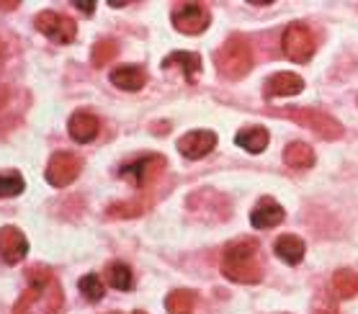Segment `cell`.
Wrapping results in <instances>:
<instances>
[{
	"label": "cell",
	"instance_id": "cell-11",
	"mask_svg": "<svg viewBox=\"0 0 358 314\" xmlns=\"http://www.w3.org/2000/svg\"><path fill=\"white\" fill-rule=\"evenodd\" d=\"M217 147V134L209 129H196L188 131L178 139V152L188 160H199V157H206Z\"/></svg>",
	"mask_w": 358,
	"mask_h": 314
},
{
	"label": "cell",
	"instance_id": "cell-28",
	"mask_svg": "<svg viewBox=\"0 0 358 314\" xmlns=\"http://www.w3.org/2000/svg\"><path fill=\"white\" fill-rule=\"evenodd\" d=\"M75 8L83 10V13H93V10H96V3H75Z\"/></svg>",
	"mask_w": 358,
	"mask_h": 314
},
{
	"label": "cell",
	"instance_id": "cell-10",
	"mask_svg": "<svg viewBox=\"0 0 358 314\" xmlns=\"http://www.w3.org/2000/svg\"><path fill=\"white\" fill-rule=\"evenodd\" d=\"M29 255V240L18 227H3L0 229V258L8 266H16Z\"/></svg>",
	"mask_w": 358,
	"mask_h": 314
},
{
	"label": "cell",
	"instance_id": "cell-19",
	"mask_svg": "<svg viewBox=\"0 0 358 314\" xmlns=\"http://www.w3.org/2000/svg\"><path fill=\"white\" fill-rule=\"evenodd\" d=\"M284 162L289 168L307 170L315 165V150H312L310 145H304V142H292V145L284 150Z\"/></svg>",
	"mask_w": 358,
	"mask_h": 314
},
{
	"label": "cell",
	"instance_id": "cell-16",
	"mask_svg": "<svg viewBox=\"0 0 358 314\" xmlns=\"http://www.w3.org/2000/svg\"><path fill=\"white\" fill-rule=\"evenodd\" d=\"M163 67H183L188 83H196L199 75H201V57L194 55V52H173L163 59Z\"/></svg>",
	"mask_w": 358,
	"mask_h": 314
},
{
	"label": "cell",
	"instance_id": "cell-21",
	"mask_svg": "<svg viewBox=\"0 0 358 314\" xmlns=\"http://www.w3.org/2000/svg\"><path fill=\"white\" fill-rule=\"evenodd\" d=\"M165 306H168V312L171 314H194L196 294L194 291H188V289H176V291L168 294Z\"/></svg>",
	"mask_w": 358,
	"mask_h": 314
},
{
	"label": "cell",
	"instance_id": "cell-6",
	"mask_svg": "<svg viewBox=\"0 0 358 314\" xmlns=\"http://www.w3.org/2000/svg\"><path fill=\"white\" fill-rule=\"evenodd\" d=\"M80 170H83V162L78 155L67 152V150H59V152H55L52 157H49L47 173H44V176H47L49 185L65 188V185H70L75 178L80 176Z\"/></svg>",
	"mask_w": 358,
	"mask_h": 314
},
{
	"label": "cell",
	"instance_id": "cell-17",
	"mask_svg": "<svg viewBox=\"0 0 358 314\" xmlns=\"http://www.w3.org/2000/svg\"><path fill=\"white\" fill-rule=\"evenodd\" d=\"M268 129L266 127H245L235 134V142L243 147L245 152H252L258 155L263 152L266 147H268Z\"/></svg>",
	"mask_w": 358,
	"mask_h": 314
},
{
	"label": "cell",
	"instance_id": "cell-4",
	"mask_svg": "<svg viewBox=\"0 0 358 314\" xmlns=\"http://www.w3.org/2000/svg\"><path fill=\"white\" fill-rule=\"evenodd\" d=\"M281 116H292L294 121H299L301 127H307L310 131H315L322 139H338L343 134V127L333 116L317 111V108H284L278 111Z\"/></svg>",
	"mask_w": 358,
	"mask_h": 314
},
{
	"label": "cell",
	"instance_id": "cell-5",
	"mask_svg": "<svg viewBox=\"0 0 358 314\" xmlns=\"http://www.w3.org/2000/svg\"><path fill=\"white\" fill-rule=\"evenodd\" d=\"M281 47H284V55L294 62H310L317 49V41L304 24H292L286 26L284 36H281Z\"/></svg>",
	"mask_w": 358,
	"mask_h": 314
},
{
	"label": "cell",
	"instance_id": "cell-24",
	"mask_svg": "<svg viewBox=\"0 0 358 314\" xmlns=\"http://www.w3.org/2000/svg\"><path fill=\"white\" fill-rule=\"evenodd\" d=\"M78 289H80V294L88 299V301H101L103 294H106V286L101 283V278H98L96 273L83 276L80 283H78Z\"/></svg>",
	"mask_w": 358,
	"mask_h": 314
},
{
	"label": "cell",
	"instance_id": "cell-23",
	"mask_svg": "<svg viewBox=\"0 0 358 314\" xmlns=\"http://www.w3.org/2000/svg\"><path fill=\"white\" fill-rule=\"evenodd\" d=\"M24 176L16 173V170H6V173H0V199H10V196H18L24 194Z\"/></svg>",
	"mask_w": 358,
	"mask_h": 314
},
{
	"label": "cell",
	"instance_id": "cell-13",
	"mask_svg": "<svg viewBox=\"0 0 358 314\" xmlns=\"http://www.w3.org/2000/svg\"><path fill=\"white\" fill-rule=\"evenodd\" d=\"M304 90V80L294 73H278L271 75L266 80V88H263V96L266 98H284V96H296Z\"/></svg>",
	"mask_w": 358,
	"mask_h": 314
},
{
	"label": "cell",
	"instance_id": "cell-31",
	"mask_svg": "<svg viewBox=\"0 0 358 314\" xmlns=\"http://www.w3.org/2000/svg\"><path fill=\"white\" fill-rule=\"evenodd\" d=\"M114 314H119V312H114Z\"/></svg>",
	"mask_w": 358,
	"mask_h": 314
},
{
	"label": "cell",
	"instance_id": "cell-15",
	"mask_svg": "<svg viewBox=\"0 0 358 314\" xmlns=\"http://www.w3.org/2000/svg\"><path fill=\"white\" fill-rule=\"evenodd\" d=\"M304 242L296 237V234H281L276 242H273V252H276V258H281L284 263H289V266H296V263H301V258H304Z\"/></svg>",
	"mask_w": 358,
	"mask_h": 314
},
{
	"label": "cell",
	"instance_id": "cell-7",
	"mask_svg": "<svg viewBox=\"0 0 358 314\" xmlns=\"http://www.w3.org/2000/svg\"><path fill=\"white\" fill-rule=\"evenodd\" d=\"M163 170H165L163 155H145V157H139V160L129 162V165H124V168L119 170V176L127 178V180L134 183L137 188H145V185L155 183Z\"/></svg>",
	"mask_w": 358,
	"mask_h": 314
},
{
	"label": "cell",
	"instance_id": "cell-12",
	"mask_svg": "<svg viewBox=\"0 0 358 314\" xmlns=\"http://www.w3.org/2000/svg\"><path fill=\"white\" fill-rule=\"evenodd\" d=\"M284 209H281V204L276 199H261V201L255 204V209L250 211V222L252 227H258V229H271V227H276L284 222Z\"/></svg>",
	"mask_w": 358,
	"mask_h": 314
},
{
	"label": "cell",
	"instance_id": "cell-20",
	"mask_svg": "<svg viewBox=\"0 0 358 314\" xmlns=\"http://www.w3.org/2000/svg\"><path fill=\"white\" fill-rule=\"evenodd\" d=\"M333 291L341 299H353L358 294V273L350 268H341L333 273Z\"/></svg>",
	"mask_w": 358,
	"mask_h": 314
},
{
	"label": "cell",
	"instance_id": "cell-30",
	"mask_svg": "<svg viewBox=\"0 0 358 314\" xmlns=\"http://www.w3.org/2000/svg\"><path fill=\"white\" fill-rule=\"evenodd\" d=\"M134 314H145V312H134Z\"/></svg>",
	"mask_w": 358,
	"mask_h": 314
},
{
	"label": "cell",
	"instance_id": "cell-18",
	"mask_svg": "<svg viewBox=\"0 0 358 314\" xmlns=\"http://www.w3.org/2000/svg\"><path fill=\"white\" fill-rule=\"evenodd\" d=\"M111 83H114L116 88L122 90H142L147 83V75L145 70H139V67H131V65H124V67H116L111 70Z\"/></svg>",
	"mask_w": 358,
	"mask_h": 314
},
{
	"label": "cell",
	"instance_id": "cell-2",
	"mask_svg": "<svg viewBox=\"0 0 358 314\" xmlns=\"http://www.w3.org/2000/svg\"><path fill=\"white\" fill-rule=\"evenodd\" d=\"M65 301L62 286L49 271H34L29 289L13 306V314H59Z\"/></svg>",
	"mask_w": 358,
	"mask_h": 314
},
{
	"label": "cell",
	"instance_id": "cell-29",
	"mask_svg": "<svg viewBox=\"0 0 358 314\" xmlns=\"http://www.w3.org/2000/svg\"><path fill=\"white\" fill-rule=\"evenodd\" d=\"M3 62H6V44L0 39V67H3Z\"/></svg>",
	"mask_w": 358,
	"mask_h": 314
},
{
	"label": "cell",
	"instance_id": "cell-8",
	"mask_svg": "<svg viewBox=\"0 0 358 314\" xmlns=\"http://www.w3.org/2000/svg\"><path fill=\"white\" fill-rule=\"evenodd\" d=\"M209 10L203 3H178L176 8H173V26L178 29L180 34H201L206 31V26H209Z\"/></svg>",
	"mask_w": 358,
	"mask_h": 314
},
{
	"label": "cell",
	"instance_id": "cell-26",
	"mask_svg": "<svg viewBox=\"0 0 358 314\" xmlns=\"http://www.w3.org/2000/svg\"><path fill=\"white\" fill-rule=\"evenodd\" d=\"M142 201H119L114 204V206H108V217H119V219H127V217H137V214H142Z\"/></svg>",
	"mask_w": 358,
	"mask_h": 314
},
{
	"label": "cell",
	"instance_id": "cell-14",
	"mask_svg": "<svg viewBox=\"0 0 358 314\" xmlns=\"http://www.w3.org/2000/svg\"><path fill=\"white\" fill-rule=\"evenodd\" d=\"M67 131H70V137L75 142H90V139H96L98 134V119L93 116L90 111H75L67 121Z\"/></svg>",
	"mask_w": 358,
	"mask_h": 314
},
{
	"label": "cell",
	"instance_id": "cell-1",
	"mask_svg": "<svg viewBox=\"0 0 358 314\" xmlns=\"http://www.w3.org/2000/svg\"><path fill=\"white\" fill-rule=\"evenodd\" d=\"M222 273L235 283H258L263 278V260L258 240L243 237L229 242L222 255Z\"/></svg>",
	"mask_w": 358,
	"mask_h": 314
},
{
	"label": "cell",
	"instance_id": "cell-27",
	"mask_svg": "<svg viewBox=\"0 0 358 314\" xmlns=\"http://www.w3.org/2000/svg\"><path fill=\"white\" fill-rule=\"evenodd\" d=\"M315 314H338V309L330 301H322L320 306H315Z\"/></svg>",
	"mask_w": 358,
	"mask_h": 314
},
{
	"label": "cell",
	"instance_id": "cell-9",
	"mask_svg": "<svg viewBox=\"0 0 358 314\" xmlns=\"http://www.w3.org/2000/svg\"><path fill=\"white\" fill-rule=\"evenodd\" d=\"M36 29H39L47 39L57 41V44H70L75 41V34H78V26L70 16H62V13H55V10H44L36 16Z\"/></svg>",
	"mask_w": 358,
	"mask_h": 314
},
{
	"label": "cell",
	"instance_id": "cell-25",
	"mask_svg": "<svg viewBox=\"0 0 358 314\" xmlns=\"http://www.w3.org/2000/svg\"><path fill=\"white\" fill-rule=\"evenodd\" d=\"M116 52H119V47H116L111 39H101L93 47V52H90V59H93V65L96 67H106L111 59L116 57Z\"/></svg>",
	"mask_w": 358,
	"mask_h": 314
},
{
	"label": "cell",
	"instance_id": "cell-3",
	"mask_svg": "<svg viewBox=\"0 0 358 314\" xmlns=\"http://www.w3.org/2000/svg\"><path fill=\"white\" fill-rule=\"evenodd\" d=\"M217 67L227 80H240L252 70V49L243 36H232L217 52Z\"/></svg>",
	"mask_w": 358,
	"mask_h": 314
},
{
	"label": "cell",
	"instance_id": "cell-22",
	"mask_svg": "<svg viewBox=\"0 0 358 314\" xmlns=\"http://www.w3.org/2000/svg\"><path fill=\"white\" fill-rule=\"evenodd\" d=\"M106 278H108V283H111L114 289H119V291H129L131 283H134L129 266H127V263H119V260L106 268Z\"/></svg>",
	"mask_w": 358,
	"mask_h": 314
}]
</instances>
